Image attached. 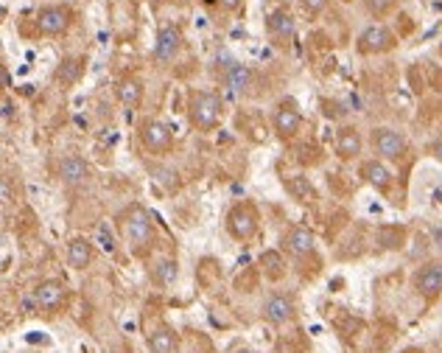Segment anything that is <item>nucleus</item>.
<instances>
[{
	"instance_id": "8",
	"label": "nucleus",
	"mask_w": 442,
	"mask_h": 353,
	"mask_svg": "<svg viewBox=\"0 0 442 353\" xmlns=\"http://www.w3.org/2000/svg\"><path fill=\"white\" fill-rule=\"evenodd\" d=\"M395 43H397V40H395V34H392L386 26H367V29L358 34L356 48H358V54L372 57V54H386V51H392Z\"/></svg>"
},
{
	"instance_id": "4",
	"label": "nucleus",
	"mask_w": 442,
	"mask_h": 353,
	"mask_svg": "<svg viewBox=\"0 0 442 353\" xmlns=\"http://www.w3.org/2000/svg\"><path fill=\"white\" fill-rule=\"evenodd\" d=\"M369 143L378 154V160H403L406 157V149H409V140L392 129V126H375L372 135H369Z\"/></svg>"
},
{
	"instance_id": "28",
	"label": "nucleus",
	"mask_w": 442,
	"mask_h": 353,
	"mask_svg": "<svg viewBox=\"0 0 442 353\" xmlns=\"http://www.w3.org/2000/svg\"><path fill=\"white\" fill-rule=\"evenodd\" d=\"M12 200H15L12 183L6 180V176H0V205H6V202H12Z\"/></svg>"
},
{
	"instance_id": "15",
	"label": "nucleus",
	"mask_w": 442,
	"mask_h": 353,
	"mask_svg": "<svg viewBox=\"0 0 442 353\" xmlns=\"http://www.w3.org/2000/svg\"><path fill=\"white\" fill-rule=\"evenodd\" d=\"M56 174H59V180H62L65 186L76 188V186H84V183L90 180V165H87V160H84V157H79V154H68V157H62V160H59Z\"/></svg>"
},
{
	"instance_id": "3",
	"label": "nucleus",
	"mask_w": 442,
	"mask_h": 353,
	"mask_svg": "<svg viewBox=\"0 0 442 353\" xmlns=\"http://www.w3.org/2000/svg\"><path fill=\"white\" fill-rule=\"evenodd\" d=\"M224 227H227V236L236 239V241H250L258 227H261V213L252 202H238L227 211L224 216Z\"/></svg>"
},
{
	"instance_id": "6",
	"label": "nucleus",
	"mask_w": 442,
	"mask_h": 353,
	"mask_svg": "<svg viewBox=\"0 0 442 353\" xmlns=\"http://www.w3.org/2000/svg\"><path fill=\"white\" fill-rule=\"evenodd\" d=\"M411 286H414V292H417L422 300H428V303L436 300V297H442V258H434V261L422 264V266L414 272Z\"/></svg>"
},
{
	"instance_id": "33",
	"label": "nucleus",
	"mask_w": 442,
	"mask_h": 353,
	"mask_svg": "<svg viewBox=\"0 0 442 353\" xmlns=\"http://www.w3.org/2000/svg\"><path fill=\"white\" fill-rule=\"evenodd\" d=\"M221 3H224L227 9H238V6H241V0H221Z\"/></svg>"
},
{
	"instance_id": "18",
	"label": "nucleus",
	"mask_w": 442,
	"mask_h": 353,
	"mask_svg": "<svg viewBox=\"0 0 442 353\" xmlns=\"http://www.w3.org/2000/svg\"><path fill=\"white\" fill-rule=\"evenodd\" d=\"M93 255H96V250H93V241L90 239H84V236H76V239H70L68 241V264L73 266V269H87L90 264H93Z\"/></svg>"
},
{
	"instance_id": "16",
	"label": "nucleus",
	"mask_w": 442,
	"mask_h": 353,
	"mask_svg": "<svg viewBox=\"0 0 442 353\" xmlns=\"http://www.w3.org/2000/svg\"><path fill=\"white\" fill-rule=\"evenodd\" d=\"M361 176L364 180L375 188V191H381V194H386L389 188H392V183H395V174H392V168L383 163V160H367V163H361Z\"/></svg>"
},
{
	"instance_id": "31",
	"label": "nucleus",
	"mask_w": 442,
	"mask_h": 353,
	"mask_svg": "<svg viewBox=\"0 0 442 353\" xmlns=\"http://www.w3.org/2000/svg\"><path fill=\"white\" fill-rule=\"evenodd\" d=\"M9 84V73H6V68L3 65H0V90H3Z\"/></svg>"
},
{
	"instance_id": "13",
	"label": "nucleus",
	"mask_w": 442,
	"mask_h": 353,
	"mask_svg": "<svg viewBox=\"0 0 442 353\" xmlns=\"http://www.w3.org/2000/svg\"><path fill=\"white\" fill-rule=\"evenodd\" d=\"M179 51H182V31H179V26H174V23L162 26L157 31V43H154V62L168 65V62L176 59Z\"/></svg>"
},
{
	"instance_id": "25",
	"label": "nucleus",
	"mask_w": 442,
	"mask_h": 353,
	"mask_svg": "<svg viewBox=\"0 0 442 353\" xmlns=\"http://www.w3.org/2000/svg\"><path fill=\"white\" fill-rule=\"evenodd\" d=\"M289 191H291V197H297L303 202H314L317 200V188L305 180V176H291V180H289Z\"/></svg>"
},
{
	"instance_id": "7",
	"label": "nucleus",
	"mask_w": 442,
	"mask_h": 353,
	"mask_svg": "<svg viewBox=\"0 0 442 353\" xmlns=\"http://www.w3.org/2000/svg\"><path fill=\"white\" fill-rule=\"evenodd\" d=\"M140 143H143V149H146V151H151V154H162V151H168V149H171V143H174V132H171V126H168V123H162V121H157V118H146V121L140 123Z\"/></svg>"
},
{
	"instance_id": "9",
	"label": "nucleus",
	"mask_w": 442,
	"mask_h": 353,
	"mask_svg": "<svg viewBox=\"0 0 442 353\" xmlns=\"http://www.w3.org/2000/svg\"><path fill=\"white\" fill-rule=\"evenodd\" d=\"M303 123H305V118H303V112H300L291 101L275 107V112H272V129H275V135H277L280 140L297 137L300 129H303Z\"/></svg>"
},
{
	"instance_id": "30",
	"label": "nucleus",
	"mask_w": 442,
	"mask_h": 353,
	"mask_svg": "<svg viewBox=\"0 0 442 353\" xmlns=\"http://www.w3.org/2000/svg\"><path fill=\"white\" fill-rule=\"evenodd\" d=\"M98 241H101V250L104 253H115V244H112V236H109V230L101 225L98 227Z\"/></svg>"
},
{
	"instance_id": "37",
	"label": "nucleus",
	"mask_w": 442,
	"mask_h": 353,
	"mask_svg": "<svg viewBox=\"0 0 442 353\" xmlns=\"http://www.w3.org/2000/svg\"><path fill=\"white\" fill-rule=\"evenodd\" d=\"M201 353H213V350H201Z\"/></svg>"
},
{
	"instance_id": "21",
	"label": "nucleus",
	"mask_w": 442,
	"mask_h": 353,
	"mask_svg": "<svg viewBox=\"0 0 442 353\" xmlns=\"http://www.w3.org/2000/svg\"><path fill=\"white\" fill-rule=\"evenodd\" d=\"M82 76H84V57H65V59L59 62V68L54 70V79H56L62 87H73Z\"/></svg>"
},
{
	"instance_id": "23",
	"label": "nucleus",
	"mask_w": 442,
	"mask_h": 353,
	"mask_svg": "<svg viewBox=\"0 0 442 353\" xmlns=\"http://www.w3.org/2000/svg\"><path fill=\"white\" fill-rule=\"evenodd\" d=\"M261 266H264V275L269 278V280H283L286 278V258L277 253V250H269V253H264L261 255Z\"/></svg>"
},
{
	"instance_id": "29",
	"label": "nucleus",
	"mask_w": 442,
	"mask_h": 353,
	"mask_svg": "<svg viewBox=\"0 0 442 353\" xmlns=\"http://www.w3.org/2000/svg\"><path fill=\"white\" fill-rule=\"evenodd\" d=\"M303 9L308 15H322L328 9V0H303Z\"/></svg>"
},
{
	"instance_id": "24",
	"label": "nucleus",
	"mask_w": 442,
	"mask_h": 353,
	"mask_svg": "<svg viewBox=\"0 0 442 353\" xmlns=\"http://www.w3.org/2000/svg\"><path fill=\"white\" fill-rule=\"evenodd\" d=\"M176 275H179V269H176V261H174V258H162V261H157V264L151 266V278H154V283H160V286H171V283L176 280Z\"/></svg>"
},
{
	"instance_id": "27",
	"label": "nucleus",
	"mask_w": 442,
	"mask_h": 353,
	"mask_svg": "<svg viewBox=\"0 0 442 353\" xmlns=\"http://www.w3.org/2000/svg\"><path fill=\"white\" fill-rule=\"evenodd\" d=\"M392 3H395V0H364L367 12H369V15H375V17H383V15L392 9Z\"/></svg>"
},
{
	"instance_id": "32",
	"label": "nucleus",
	"mask_w": 442,
	"mask_h": 353,
	"mask_svg": "<svg viewBox=\"0 0 442 353\" xmlns=\"http://www.w3.org/2000/svg\"><path fill=\"white\" fill-rule=\"evenodd\" d=\"M431 154H434L436 160H442V140H436V143L431 146Z\"/></svg>"
},
{
	"instance_id": "17",
	"label": "nucleus",
	"mask_w": 442,
	"mask_h": 353,
	"mask_svg": "<svg viewBox=\"0 0 442 353\" xmlns=\"http://www.w3.org/2000/svg\"><path fill=\"white\" fill-rule=\"evenodd\" d=\"M361 146H364V140L356 126H342L336 132V154L342 160H356L361 154Z\"/></svg>"
},
{
	"instance_id": "36",
	"label": "nucleus",
	"mask_w": 442,
	"mask_h": 353,
	"mask_svg": "<svg viewBox=\"0 0 442 353\" xmlns=\"http://www.w3.org/2000/svg\"><path fill=\"white\" fill-rule=\"evenodd\" d=\"M0 227H3V211H0Z\"/></svg>"
},
{
	"instance_id": "14",
	"label": "nucleus",
	"mask_w": 442,
	"mask_h": 353,
	"mask_svg": "<svg viewBox=\"0 0 442 353\" xmlns=\"http://www.w3.org/2000/svg\"><path fill=\"white\" fill-rule=\"evenodd\" d=\"M221 84L227 87V93H230L233 98H241V96H247V93L252 90V84H255V73H252L247 65L233 62V65H227V70H224V73H221Z\"/></svg>"
},
{
	"instance_id": "20",
	"label": "nucleus",
	"mask_w": 442,
	"mask_h": 353,
	"mask_svg": "<svg viewBox=\"0 0 442 353\" xmlns=\"http://www.w3.org/2000/svg\"><path fill=\"white\" fill-rule=\"evenodd\" d=\"M266 29H269V34H272V37H277V40H291V37H294V31H297V20H294V15H291V12L277 9V12H272V15H269Z\"/></svg>"
},
{
	"instance_id": "5",
	"label": "nucleus",
	"mask_w": 442,
	"mask_h": 353,
	"mask_svg": "<svg viewBox=\"0 0 442 353\" xmlns=\"http://www.w3.org/2000/svg\"><path fill=\"white\" fill-rule=\"evenodd\" d=\"M261 317H264V322L283 328L297 317V303L289 292H272L261 306Z\"/></svg>"
},
{
	"instance_id": "26",
	"label": "nucleus",
	"mask_w": 442,
	"mask_h": 353,
	"mask_svg": "<svg viewBox=\"0 0 442 353\" xmlns=\"http://www.w3.org/2000/svg\"><path fill=\"white\" fill-rule=\"evenodd\" d=\"M151 174H154V180L162 188H176V171H171V168H151Z\"/></svg>"
},
{
	"instance_id": "11",
	"label": "nucleus",
	"mask_w": 442,
	"mask_h": 353,
	"mask_svg": "<svg viewBox=\"0 0 442 353\" xmlns=\"http://www.w3.org/2000/svg\"><path fill=\"white\" fill-rule=\"evenodd\" d=\"M70 23H73V12H70L68 6H45V9H40V15H37V29H40V34H45V37H59V34H65V31L70 29Z\"/></svg>"
},
{
	"instance_id": "2",
	"label": "nucleus",
	"mask_w": 442,
	"mask_h": 353,
	"mask_svg": "<svg viewBox=\"0 0 442 353\" xmlns=\"http://www.w3.org/2000/svg\"><path fill=\"white\" fill-rule=\"evenodd\" d=\"M221 115H224V101L215 90H193L188 98V118L196 129L210 132L221 123Z\"/></svg>"
},
{
	"instance_id": "1",
	"label": "nucleus",
	"mask_w": 442,
	"mask_h": 353,
	"mask_svg": "<svg viewBox=\"0 0 442 353\" xmlns=\"http://www.w3.org/2000/svg\"><path fill=\"white\" fill-rule=\"evenodd\" d=\"M121 233H123V239H126V244L135 255H146L154 244V236H157L148 211L140 208V205H129L121 213Z\"/></svg>"
},
{
	"instance_id": "22",
	"label": "nucleus",
	"mask_w": 442,
	"mask_h": 353,
	"mask_svg": "<svg viewBox=\"0 0 442 353\" xmlns=\"http://www.w3.org/2000/svg\"><path fill=\"white\" fill-rule=\"evenodd\" d=\"M148 350L151 353H176L179 350V336L174 333V328L160 325L148 333Z\"/></svg>"
},
{
	"instance_id": "34",
	"label": "nucleus",
	"mask_w": 442,
	"mask_h": 353,
	"mask_svg": "<svg viewBox=\"0 0 442 353\" xmlns=\"http://www.w3.org/2000/svg\"><path fill=\"white\" fill-rule=\"evenodd\" d=\"M233 353H258V350H252V347H238V350H233Z\"/></svg>"
},
{
	"instance_id": "10",
	"label": "nucleus",
	"mask_w": 442,
	"mask_h": 353,
	"mask_svg": "<svg viewBox=\"0 0 442 353\" xmlns=\"http://www.w3.org/2000/svg\"><path fill=\"white\" fill-rule=\"evenodd\" d=\"M280 244H283V253H286V255H291V258H297V261H303V258L314 255V250H317V239H314V233H311L308 227H303V225L289 227V230H286V236L280 239Z\"/></svg>"
},
{
	"instance_id": "35",
	"label": "nucleus",
	"mask_w": 442,
	"mask_h": 353,
	"mask_svg": "<svg viewBox=\"0 0 442 353\" xmlns=\"http://www.w3.org/2000/svg\"><path fill=\"white\" fill-rule=\"evenodd\" d=\"M400 353H420V347H403Z\"/></svg>"
},
{
	"instance_id": "12",
	"label": "nucleus",
	"mask_w": 442,
	"mask_h": 353,
	"mask_svg": "<svg viewBox=\"0 0 442 353\" xmlns=\"http://www.w3.org/2000/svg\"><path fill=\"white\" fill-rule=\"evenodd\" d=\"M65 297H68L65 283H62V280H54V278H51V280L37 283V289H34V294H31L34 306H37V308H43L45 314L59 311V308L65 306Z\"/></svg>"
},
{
	"instance_id": "19",
	"label": "nucleus",
	"mask_w": 442,
	"mask_h": 353,
	"mask_svg": "<svg viewBox=\"0 0 442 353\" xmlns=\"http://www.w3.org/2000/svg\"><path fill=\"white\" fill-rule=\"evenodd\" d=\"M115 96H118V101H121L126 110H135V107L143 101V82H140L137 76H123V79H118V84H115Z\"/></svg>"
}]
</instances>
